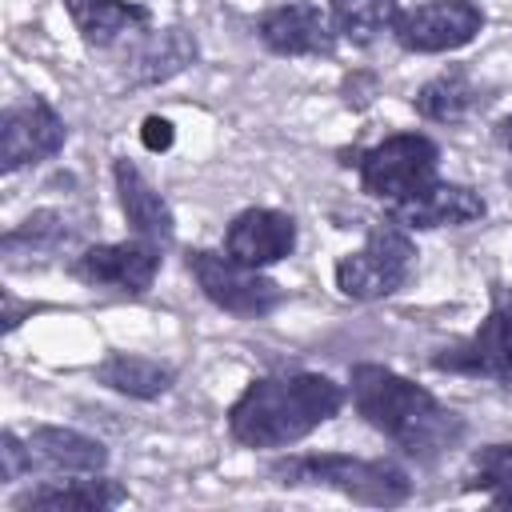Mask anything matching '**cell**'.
<instances>
[{"label":"cell","instance_id":"1","mask_svg":"<svg viewBox=\"0 0 512 512\" xmlns=\"http://www.w3.org/2000/svg\"><path fill=\"white\" fill-rule=\"evenodd\" d=\"M352 388V404L356 412L384 432L396 448H404L408 456L432 464L436 456H444L448 448L460 444L464 436V420L444 408L428 388H420L416 380L380 368V364H356L348 376Z\"/></svg>","mask_w":512,"mask_h":512},{"label":"cell","instance_id":"2","mask_svg":"<svg viewBox=\"0 0 512 512\" xmlns=\"http://www.w3.org/2000/svg\"><path fill=\"white\" fill-rule=\"evenodd\" d=\"M344 404V388L320 372H284L252 380L228 412V428L244 448H284L316 432Z\"/></svg>","mask_w":512,"mask_h":512},{"label":"cell","instance_id":"3","mask_svg":"<svg viewBox=\"0 0 512 512\" xmlns=\"http://www.w3.org/2000/svg\"><path fill=\"white\" fill-rule=\"evenodd\" d=\"M268 472L276 476V484H316V488H332L340 496H352V500L376 504V508H392L412 496L408 472L396 468L392 460H360V456H344V452L316 456L312 452V456L276 460Z\"/></svg>","mask_w":512,"mask_h":512},{"label":"cell","instance_id":"4","mask_svg":"<svg viewBox=\"0 0 512 512\" xmlns=\"http://www.w3.org/2000/svg\"><path fill=\"white\" fill-rule=\"evenodd\" d=\"M412 264H416V248L408 232L396 228V220L372 224L364 248L348 252L336 264V288L348 300H384L396 288H404V280L412 276Z\"/></svg>","mask_w":512,"mask_h":512},{"label":"cell","instance_id":"5","mask_svg":"<svg viewBox=\"0 0 512 512\" xmlns=\"http://www.w3.org/2000/svg\"><path fill=\"white\" fill-rule=\"evenodd\" d=\"M436 160H440V148L428 136L400 132V136H388L384 144L368 148L356 160V168H360L364 192L392 208L436 180Z\"/></svg>","mask_w":512,"mask_h":512},{"label":"cell","instance_id":"6","mask_svg":"<svg viewBox=\"0 0 512 512\" xmlns=\"http://www.w3.org/2000/svg\"><path fill=\"white\" fill-rule=\"evenodd\" d=\"M188 268H192L200 292L232 316H268L284 300L276 280L260 276V268H248L236 256L196 248V252H188Z\"/></svg>","mask_w":512,"mask_h":512},{"label":"cell","instance_id":"7","mask_svg":"<svg viewBox=\"0 0 512 512\" xmlns=\"http://www.w3.org/2000/svg\"><path fill=\"white\" fill-rule=\"evenodd\" d=\"M484 28V12L472 0H428L416 8L396 12L392 36L404 52H452L476 40Z\"/></svg>","mask_w":512,"mask_h":512},{"label":"cell","instance_id":"8","mask_svg":"<svg viewBox=\"0 0 512 512\" xmlns=\"http://www.w3.org/2000/svg\"><path fill=\"white\" fill-rule=\"evenodd\" d=\"M432 364L436 368H448V372L512 380V288H500L496 300H492L488 320L464 344L448 348Z\"/></svg>","mask_w":512,"mask_h":512},{"label":"cell","instance_id":"9","mask_svg":"<svg viewBox=\"0 0 512 512\" xmlns=\"http://www.w3.org/2000/svg\"><path fill=\"white\" fill-rule=\"evenodd\" d=\"M64 140H68V128L56 116V108L32 96L28 104H16L0 116V168L16 172L24 164H40L56 156Z\"/></svg>","mask_w":512,"mask_h":512},{"label":"cell","instance_id":"10","mask_svg":"<svg viewBox=\"0 0 512 512\" xmlns=\"http://www.w3.org/2000/svg\"><path fill=\"white\" fill-rule=\"evenodd\" d=\"M160 268V244L152 240H124V244H96L84 248L72 264V272L92 288H116V292H148Z\"/></svg>","mask_w":512,"mask_h":512},{"label":"cell","instance_id":"11","mask_svg":"<svg viewBox=\"0 0 512 512\" xmlns=\"http://www.w3.org/2000/svg\"><path fill=\"white\" fill-rule=\"evenodd\" d=\"M256 36L276 56H328L336 48V24L312 0H292L256 20Z\"/></svg>","mask_w":512,"mask_h":512},{"label":"cell","instance_id":"12","mask_svg":"<svg viewBox=\"0 0 512 512\" xmlns=\"http://www.w3.org/2000/svg\"><path fill=\"white\" fill-rule=\"evenodd\" d=\"M224 248L248 268L276 264L296 248V220L276 208H248L228 224Z\"/></svg>","mask_w":512,"mask_h":512},{"label":"cell","instance_id":"13","mask_svg":"<svg viewBox=\"0 0 512 512\" xmlns=\"http://www.w3.org/2000/svg\"><path fill=\"white\" fill-rule=\"evenodd\" d=\"M388 212H392V220L400 228H456V224L480 220L484 216V200H480V192H472L464 184L432 180L428 188H420L416 196L392 204Z\"/></svg>","mask_w":512,"mask_h":512},{"label":"cell","instance_id":"14","mask_svg":"<svg viewBox=\"0 0 512 512\" xmlns=\"http://www.w3.org/2000/svg\"><path fill=\"white\" fill-rule=\"evenodd\" d=\"M28 456L32 468H48V472H72V476H96L108 464V448L84 432L72 428H56V424H40L28 432Z\"/></svg>","mask_w":512,"mask_h":512},{"label":"cell","instance_id":"15","mask_svg":"<svg viewBox=\"0 0 512 512\" xmlns=\"http://www.w3.org/2000/svg\"><path fill=\"white\" fill-rule=\"evenodd\" d=\"M112 176H116V196H120V208H124V220L132 224V232L140 240L168 244L176 228H172V208L164 204V196L144 180V172L132 160H116Z\"/></svg>","mask_w":512,"mask_h":512},{"label":"cell","instance_id":"16","mask_svg":"<svg viewBox=\"0 0 512 512\" xmlns=\"http://www.w3.org/2000/svg\"><path fill=\"white\" fill-rule=\"evenodd\" d=\"M64 8L72 16L76 32L84 36V44H92V48H108L124 32L152 20V12L144 4H128V0H64Z\"/></svg>","mask_w":512,"mask_h":512},{"label":"cell","instance_id":"17","mask_svg":"<svg viewBox=\"0 0 512 512\" xmlns=\"http://www.w3.org/2000/svg\"><path fill=\"white\" fill-rule=\"evenodd\" d=\"M196 60V40L184 28L152 32L132 56H128V80L132 84H156L176 72H184Z\"/></svg>","mask_w":512,"mask_h":512},{"label":"cell","instance_id":"18","mask_svg":"<svg viewBox=\"0 0 512 512\" xmlns=\"http://www.w3.org/2000/svg\"><path fill=\"white\" fill-rule=\"evenodd\" d=\"M128 500V488L116 480H68V484H44L16 500V508H52V512H104Z\"/></svg>","mask_w":512,"mask_h":512},{"label":"cell","instance_id":"19","mask_svg":"<svg viewBox=\"0 0 512 512\" xmlns=\"http://www.w3.org/2000/svg\"><path fill=\"white\" fill-rule=\"evenodd\" d=\"M480 88L464 68H448L440 76H432L420 92H416V112L424 120H440V124H456L464 116H472L480 108Z\"/></svg>","mask_w":512,"mask_h":512},{"label":"cell","instance_id":"20","mask_svg":"<svg viewBox=\"0 0 512 512\" xmlns=\"http://www.w3.org/2000/svg\"><path fill=\"white\" fill-rule=\"evenodd\" d=\"M96 380L124 392V396H140V400H152L160 392L172 388V368L160 364V360H148V356H132V352H116L108 356L100 368H96Z\"/></svg>","mask_w":512,"mask_h":512},{"label":"cell","instance_id":"21","mask_svg":"<svg viewBox=\"0 0 512 512\" xmlns=\"http://www.w3.org/2000/svg\"><path fill=\"white\" fill-rule=\"evenodd\" d=\"M488 492L496 508H512V444H484L464 472V492Z\"/></svg>","mask_w":512,"mask_h":512},{"label":"cell","instance_id":"22","mask_svg":"<svg viewBox=\"0 0 512 512\" xmlns=\"http://www.w3.org/2000/svg\"><path fill=\"white\" fill-rule=\"evenodd\" d=\"M332 24L352 44H372L396 20V0H328Z\"/></svg>","mask_w":512,"mask_h":512},{"label":"cell","instance_id":"23","mask_svg":"<svg viewBox=\"0 0 512 512\" xmlns=\"http://www.w3.org/2000/svg\"><path fill=\"white\" fill-rule=\"evenodd\" d=\"M68 228H64V220L56 216V212H36V216H28L16 232H8L4 236V252L8 256H16L20 248H28V252H56L60 244H68Z\"/></svg>","mask_w":512,"mask_h":512},{"label":"cell","instance_id":"24","mask_svg":"<svg viewBox=\"0 0 512 512\" xmlns=\"http://www.w3.org/2000/svg\"><path fill=\"white\" fill-rule=\"evenodd\" d=\"M24 472H32L28 444H24L16 432H4V436H0V480L12 484V480H20Z\"/></svg>","mask_w":512,"mask_h":512},{"label":"cell","instance_id":"25","mask_svg":"<svg viewBox=\"0 0 512 512\" xmlns=\"http://www.w3.org/2000/svg\"><path fill=\"white\" fill-rule=\"evenodd\" d=\"M140 140L148 152H164V148H172V124L164 116H148L140 128Z\"/></svg>","mask_w":512,"mask_h":512},{"label":"cell","instance_id":"26","mask_svg":"<svg viewBox=\"0 0 512 512\" xmlns=\"http://www.w3.org/2000/svg\"><path fill=\"white\" fill-rule=\"evenodd\" d=\"M496 140H500V144L512 152V116H504V120H500V128H496Z\"/></svg>","mask_w":512,"mask_h":512}]
</instances>
